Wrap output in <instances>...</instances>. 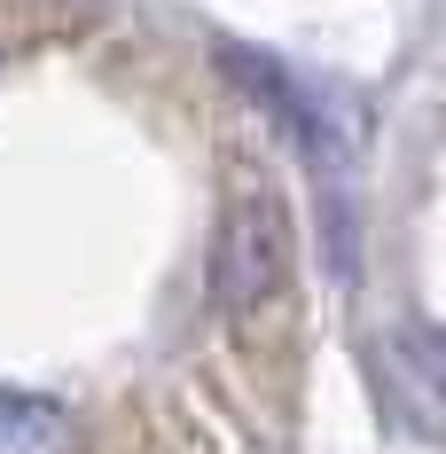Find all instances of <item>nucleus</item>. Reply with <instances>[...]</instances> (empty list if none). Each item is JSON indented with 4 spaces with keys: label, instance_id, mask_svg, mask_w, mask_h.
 <instances>
[{
    "label": "nucleus",
    "instance_id": "1",
    "mask_svg": "<svg viewBox=\"0 0 446 454\" xmlns=\"http://www.w3.org/2000/svg\"><path fill=\"white\" fill-rule=\"evenodd\" d=\"M212 290L227 314H259L290 290V220L274 188H243L212 243Z\"/></svg>",
    "mask_w": 446,
    "mask_h": 454
},
{
    "label": "nucleus",
    "instance_id": "2",
    "mask_svg": "<svg viewBox=\"0 0 446 454\" xmlns=\"http://www.w3.org/2000/svg\"><path fill=\"white\" fill-rule=\"evenodd\" d=\"M0 454H71V423H63V408L8 392V400H0Z\"/></svg>",
    "mask_w": 446,
    "mask_h": 454
}]
</instances>
